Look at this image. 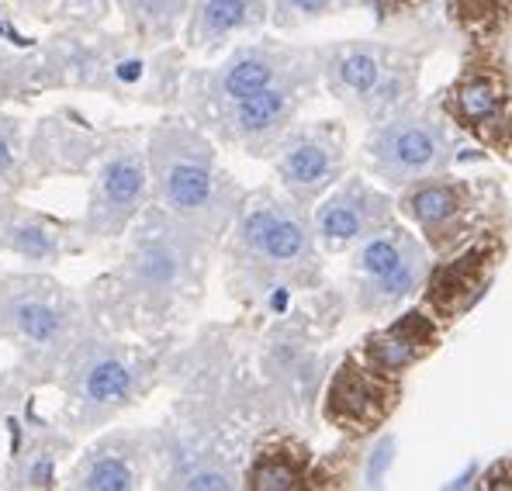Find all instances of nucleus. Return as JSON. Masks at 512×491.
Instances as JSON below:
<instances>
[{
	"instance_id": "nucleus-1",
	"label": "nucleus",
	"mask_w": 512,
	"mask_h": 491,
	"mask_svg": "<svg viewBox=\"0 0 512 491\" xmlns=\"http://www.w3.org/2000/svg\"><path fill=\"white\" fill-rule=\"evenodd\" d=\"M115 246V260L80 291L87 319L132 339L184 336L208 298L215 239L149 201Z\"/></svg>"
},
{
	"instance_id": "nucleus-2",
	"label": "nucleus",
	"mask_w": 512,
	"mask_h": 491,
	"mask_svg": "<svg viewBox=\"0 0 512 491\" xmlns=\"http://www.w3.org/2000/svg\"><path fill=\"white\" fill-rule=\"evenodd\" d=\"M218 260L225 294L253 322L274 319L329 284L312 215L277 184L246 191L236 222L218 246Z\"/></svg>"
},
{
	"instance_id": "nucleus-3",
	"label": "nucleus",
	"mask_w": 512,
	"mask_h": 491,
	"mask_svg": "<svg viewBox=\"0 0 512 491\" xmlns=\"http://www.w3.org/2000/svg\"><path fill=\"white\" fill-rule=\"evenodd\" d=\"M39 49L49 94H101L118 108L177 111L191 66L180 42L142 49L108 25H52Z\"/></svg>"
},
{
	"instance_id": "nucleus-4",
	"label": "nucleus",
	"mask_w": 512,
	"mask_h": 491,
	"mask_svg": "<svg viewBox=\"0 0 512 491\" xmlns=\"http://www.w3.org/2000/svg\"><path fill=\"white\" fill-rule=\"evenodd\" d=\"M177 339H132L87 322L49 384L56 391V419L80 440L115 426L163 388Z\"/></svg>"
},
{
	"instance_id": "nucleus-5",
	"label": "nucleus",
	"mask_w": 512,
	"mask_h": 491,
	"mask_svg": "<svg viewBox=\"0 0 512 491\" xmlns=\"http://www.w3.org/2000/svg\"><path fill=\"white\" fill-rule=\"evenodd\" d=\"M149 201L222 246L243 208L246 187L222 163V146L184 111H160L146 125Z\"/></svg>"
},
{
	"instance_id": "nucleus-6",
	"label": "nucleus",
	"mask_w": 512,
	"mask_h": 491,
	"mask_svg": "<svg viewBox=\"0 0 512 491\" xmlns=\"http://www.w3.org/2000/svg\"><path fill=\"white\" fill-rule=\"evenodd\" d=\"M87 322L80 291L52 270H0V343L11 350L7 367L32 391L49 388Z\"/></svg>"
},
{
	"instance_id": "nucleus-7",
	"label": "nucleus",
	"mask_w": 512,
	"mask_h": 491,
	"mask_svg": "<svg viewBox=\"0 0 512 491\" xmlns=\"http://www.w3.org/2000/svg\"><path fill=\"white\" fill-rule=\"evenodd\" d=\"M433 45L395 39H336L315 45L322 94L353 122L374 125L419 101V77Z\"/></svg>"
},
{
	"instance_id": "nucleus-8",
	"label": "nucleus",
	"mask_w": 512,
	"mask_h": 491,
	"mask_svg": "<svg viewBox=\"0 0 512 491\" xmlns=\"http://www.w3.org/2000/svg\"><path fill=\"white\" fill-rule=\"evenodd\" d=\"M256 433L212 412L170 402L156 426L153 485L160 491H236Z\"/></svg>"
},
{
	"instance_id": "nucleus-9",
	"label": "nucleus",
	"mask_w": 512,
	"mask_h": 491,
	"mask_svg": "<svg viewBox=\"0 0 512 491\" xmlns=\"http://www.w3.org/2000/svg\"><path fill=\"white\" fill-rule=\"evenodd\" d=\"M398 218L419 232L433 260L450 256L492 229H506V194L499 180H471L454 173L416 180L395 191Z\"/></svg>"
},
{
	"instance_id": "nucleus-10",
	"label": "nucleus",
	"mask_w": 512,
	"mask_h": 491,
	"mask_svg": "<svg viewBox=\"0 0 512 491\" xmlns=\"http://www.w3.org/2000/svg\"><path fill=\"white\" fill-rule=\"evenodd\" d=\"M461 160V139L454 125L433 101H412L402 111L367 125L357 149V166L371 180H378L388 191L416 184V180L436 177L454 170Z\"/></svg>"
},
{
	"instance_id": "nucleus-11",
	"label": "nucleus",
	"mask_w": 512,
	"mask_h": 491,
	"mask_svg": "<svg viewBox=\"0 0 512 491\" xmlns=\"http://www.w3.org/2000/svg\"><path fill=\"white\" fill-rule=\"evenodd\" d=\"M149 205L146 125H108L77 215L87 249L115 246Z\"/></svg>"
},
{
	"instance_id": "nucleus-12",
	"label": "nucleus",
	"mask_w": 512,
	"mask_h": 491,
	"mask_svg": "<svg viewBox=\"0 0 512 491\" xmlns=\"http://www.w3.org/2000/svg\"><path fill=\"white\" fill-rule=\"evenodd\" d=\"M433 253L405 222H391L346 253V305L353 315L381 319L419 298Z\"/></svg>"
},
{
	"instance_id": "nucleus-13",
	"label": "nucleus",
	"mask_w": 512,
	"mask_h": 491,
	"mask_svg": "<svg viewBox=\"0 0 512 491\" xmlns=\"http://www.w3.org/2000/svg\"><path fill=\"white\" fill-rule=\"evenodd\" d=\"M315 56V45H301L274 35H253L218 56L212 66H187L184 87H180V108L191 122L205 125L222 108L243 101L256 90L284 80Z\"/></svg>"
},
{
	"instance_id": "nucleus-14",
	"label": "nucleus",
	"mask_w": 512,
	"mask_h": 491,
	"mask_svg": "<svg viewBox=\"0 0 512 491\" xmlns=\"http://www.w3.org/2000/svg\"><path fill=\"white\" fill-rule=\"evenodd\" d=\"M447 122L512 163V66L506 45H464L457 77L436 97Z\"/></svg>"
},
{
	"instance_id": "nucleus-15",
	"label": "nucleus",
	"mask_w": 512,
	"mask_h": 491,
	"mask_svg": "<svg viewBox=\"0 0 512 491\" xmlns=\"http://www.w3.org/2000/svg\"><path fill=\"white\" fill-rule=\"evenodd\" d=\"M322 94L319 63L315 56L284 80L270 83V87L256 90L243 101L222 108L215 118H208L205 132L212 135L222 149H236V153L250 156V160H270L277 142L284 139L291 125L301 118V111Z\"/></svg>"
},
{
	"instance_id": "nucleus-16",
	"label": "nucleus",
	"mask_w": 512,
	"mask_h": 491,
	"mask_svg": "<svg viewBox=\"0 0 512 491\" xmlns=\"http://www.w3.org/2000/svg\"><path fill=\"white\" fill-rule=\"evenodd\" d=\"M0 433H4L0 491L59 488V474L84 443L56 419V412L45 409L39 391L25 398V405L0 426Z\"/></svg>"
},
{
	"instance_id": "nucleus-17",
	"label": "nucleus",
	"mask_w": 512,
	"mask_h": 491,
	"mask_svg": "<svg viewBox=\"0 0 512 491\" xmlns=\"http://www.w3.org/2000/svg\"><path fill=\"white\" fill-rule=\"evenodd\" d=\"M405 398V377H391L371 367L357 350H346L329 367L319 391V419L343 440H371L391 422Z\"/></svg>"
},
{
	"instance_id": "nucleus-18",
	"label": "nucleus",
	"mask_w": 512,
	"mask_h": 491,
	"mask_svg": "<svg viewBox=\"0 0 512 491\" xmlns=\"http://www.w3.org/2000/svg\"><path fill=\"white\" fill-rule=\"evenodd\" d=\"M274 184L295 205L312 211L315 201L350 170V132L343 118H315L298 122L284 132L277 149L270 153Z\"/></svg>"
},
{
	"instance_id": "nucleus-19",
	"label": "nucleus",
	"mask_w": 512,
	"mask_h": 491,
	"mask_svg": "<svg viewBox=\"0 0 512 491\" xmlns=\"http://www.w3.org/2000/svg\"><path fill=\"white\" fill-rule=\"evenodd\" d=\"M156 426H108L87 436L59 474L66 491H142L153 485Z\"/></svg>"
},
{
	"instance_id": "nucleus-20",
	"label": "nucleus",
	"mask_w": 512,
	"mask_h": 491,
	"mask_svg": "<svg viewBox=\"0 0 512 491\" xmlns=\"http://www.w3.org/2000/svg\"><path fill=\"white\" fill-rule=\"evenodd\" d=\"M108 125H97L77 104H56L25 128L28 191L52 180H84L104 149Z\"/></svg>"
},
{
	"instance_id": "nucleus-21",
	"label": "nucleus",
	"mask_w": 512,
	"mask_h": 491,
	"mask_svg": "<svg viewBox=\"0 0 512 491\" xmlns=\"http://www.w3.org/2000/svg\"><path fill=\"white\" fill-rule=\"evenodd\" d=\"M506 249V229H492L457 253L433 260L423 291H419V305L450 332L492 291L495 274L506 260Z\"/></svg>"
},
{
	"instance_id": "nucleus-22",
	"label": "nucleus",
	"mask_w": 512,
	"mask_h": 491,
	"mask_svg": "<svg viewBox=\"0 0 512 491\" xmlns=\"http://www.w3.org/2000/svg\"><path fill=\"white\" fill-rule=\"evenodd\" d=\"M312 229L319 239L322 253L340 256L350 253L357 243L374 236L384 225L398 218L395 191L381 187L364 170H346L326 194L312 205Z\"/></svg>"
},
{
	"instance_id": "nucleus-23",
	"label": "nucleus",
	"mask_w": 512,
	"mask_h": 491,
	"mask_svg": "<svg viewBox=\"0 0 512 491\" xmlns=\"http://www.w3.org/2000/svg\"><path fill=\"white\" fill-rule=\"evenodd\" d=\"M90 253L77 218L56 215L21 198L0 201V256H11L28 270H56L73 256Z\"/></svg>"
},
{
	"instance_id": "nucleus-24",
	"label": "nucleus",
	"mask_w": 512,
	"mask_h": 491,
	"mask_svg": "<svg viewBox=\"0 0 512 491\" xmlns=\"http://www.w3.org/2000/svg\"><path fill=\"white\" fill-rule=\"evenodd\" d=\"M274 0H191L180 45L191 59H218L229 45L270 28Z\"/></svg>"
},
{
	"instance_id": "nucleus-25",
	"label": "nucleus",
	"mask_w": 512,
	"mask_h": 491,
	"mask_svg": "<svg viewBox=\"0 0 512 491\" xmlns=\"http://www.w3.org/2000/svg\"><path fill=\"white\" fill-rule=\"evenodd\" d=\"M443 336H447V329H443L423 305H412V308H405L402 315L388 319L384 326L367 332L353 350L371 367L384 370V374L405 377L412 367H419L423 360H429L440 350Z\"/></svg>"
},
{
	"instance_id": "nucleus-26",
	"label": "nucleus",
	"mask_w": 512,
	"mask_h": 491,
	"mask_svg": "<svg viewBox=\"0 0 512 491\" xmlns=\"http://www.w3.org/2000/svg\"><path fill=\"white\" fill-rule=\"evenodd\" d=\"M315 464V450L305 433L295 426H270L253 440L243 464L246 491H301L308 488V474Z\"/></svg>"
},
{
	"instance_id": "nucleus-27",
	"label": "nucleus",
	"mask_w": 512,
	"mask_h": 491,
	"mask_svg": "<svg viewBox=\"0 0 512 491\" xmlns=\"http://www.w3.org/2000/svg\"><path fill=\"white\" fill-rule=\"evenodd\" d=\"M191 0H115L118 28L142 49L180 42Z\"/></svg>"
},
{
	"instance_id": "nucleus-28",
	"label": "nucleus",
	"mask_w": 512,
	"mask_h": 491,
	"mask_svg": "<svg viewBox=\"0 0 512 491\" xmlns=\"http://www.w3.org/2000/svg\"><path fill=\"white\" fill-rule=\"evenodd\" d=\"M45 94L49 90H45L39 42L32 45L0 42V111L32 104Z\"/></svg>"
},
{
	"instance_id": "nucleus-29",
	"label": "nucleus",
	"mask_w": 512,
	"mask_h": 491,
	"mask_svg": "<svg viewBox=\"0 0 512 491\" xmlns=\"http://www.w3.org/2000/svg\"><path fill=\"white\" fill-rule=\"evenodd\" d=\"M443 14L464 45H506L512 0H443Z\"/></svg>"
},
{
	"instance_id": "nucleus-30",
	"label": "nucleus",
	"mask_w": 512,
	"mask_h": 491,
	"mask_svg": "<svg viewBox=\"0 0 512 491\" xmlns=\"http://www.w3.org/2000/svg\"><path fill=\"white\" fill-rule=\"evenodd\" d=\"M25 128L18 108L0 111V201L28 194L25 177Z\"/></svg>"
},
{
	"instance_id": "nucleus-31",
	"label": "nucleus",
	"mask_w": 512,
	"mask_h": 491,
	"mask_svg": "<svg viewBox=\"0 0 512 491\" xmlns=\"http://www.w3.org/2000/svg\"><path fill=\"white\" fill-rule=\"evenodd\" d=\"M374 0H274L270 7V28L281 35L301 32L315 21L336 18L346 11H371Z\"/></svg>"
},
{
	"instance_id": "nucleus-32",
	"label": "nucleus",
	"mask_w": 512,
	"mask_h": 491,
	"mask_svg": "<svg viewBox=\"0 0 512 491\" xmlns=\"http://www.w3.org/2000/svg\"><path fill=\"white\" fill-rule=\"evenodd\" d=\"M52 28V0H0V42L32 45Z\"/></svg>"
},
{
	"instance_id": "nucleus-33",
	"label": "nucleus",
	"mask_w": 512,
	"mask_h": 491,
	"mask_svg": "<svg viewBox=\"0 0 512 491\" xmlns=\"http://www.w3.org/2000/svg\"><path fill=\"white\" fill-rule=\"evenodd\" d=\"M115 0H52V25H108Z\"/></svg>"
},
{
	"instance_id": "nucleus-34",
	"label": "nucleus",
	"mask_w": 512,
	"mask_h": 491,
	"mask_svg": "<svg viewBox=\"0 0 512 491\" xmlns=\"http://www.w3.org/2000/svg\"><path fill=\"white\" fill-rule=\"evenodd\" d=\"M32 395V388H28L25 381H21L18 374H14L11 367L0 370V426H4L7 419H11L14 412L25 405V398Z\"/></svg>"
},
{
	"instance_id": "nucleus-35",
	"label": "nucleus",
	"mask_w": 512,
	"mask_h": 491,
	"mask_svg": "<svg viewBox=\"0 0 512 491\" xmlns=\"http://www.w3.org/2000/svg\"><path fill=\"white\" fill-rule=\"evenodd\" d=\"M478 488H485V491H509L512 488V453L492 460V464L481 471Z\"/></svg>"
},
{
	"instance_id": "nucleus-36",
	"label": "nucleus",
	"mask_w": 512,
	"mask_h": 491,
	"mask_svg": "<svg viewBox=\"0 0 512 491\" xmlns=\"http://www.w3.org/2000/svg\"><path fill=\"white\" fill-rule=\"evenodd\" d=\"M4 201H7V198H4Z\"/></svg>"
}]
</instances>
